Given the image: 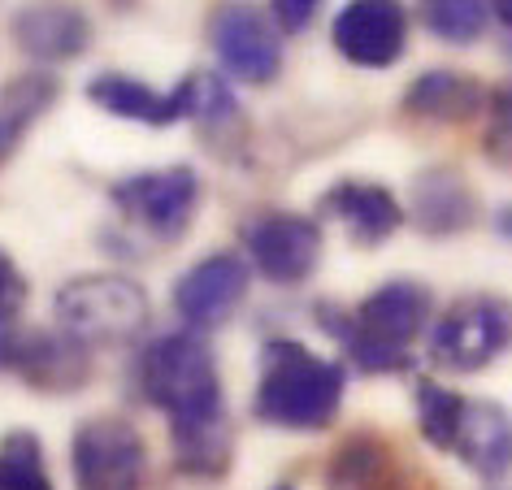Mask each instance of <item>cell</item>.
<instances>
[{
  "instance_id": "25",
  "label": "cell",
  "mask_w": 512,
  "mask_h": 490,
  "mask_svg": "<svg viewBox=\"0 0 512 490\" xmlns=\"http://www.w3.org/2000/svg\"><path fill=\"white\" fill-rule=\"evenodd\" d=\"M482 152L495 165L512 170V83H504L499 92L486 96V135H482Z\"/></svg>"
},
{
  "instance_id": "27",
  "label": "cell",
  "mask_w": 512,
  "mask_h": 490,
  "mask_svg": "<svg viewBox=\"0 0 512 490\" xmlns=\"http://www.w3.org/2000/svg\"><path fill=\"white\" fill-rule=\"evenodd\" d=\"M270 9H274V22H278V27L291 31V35H300V31L317 18L322 0H270Z\"/></svg>"
},
{
  "instance_id": "17",
  "label": "cell",
  "mask_w": 512,
  "mask_h": 490,
  "mask_svg": "<svg viewBox=\"0 0 512 490\" xmlns=\"http://www.w3.org/2000/svg\"><path fill=\"white\" fill-rule=\"evenodd\" d=\"M478 217V200H473L469 183L452 170H430L413 183V222L430 235H456V230L473 226Z\"/></svg>"
},
{
  "instance_id": "19",
  "label": "cell",
  "mask_w": 512,
  "mask_h": 490,
  "mask_svg": "<svg viewBox=\"0 0 512 490\" xmlns=\"http://www.w3.org/2000/svg\"><path fill=\"white\" fill-rule=\"evenodd\" d=\"M57 100V79L53 74H18L0 87V165L18 152L27 131L40 122V113Z\"/></svg>"
},
{
  "instance_id": "2",
  "label": "cell",
  "mask_w": 512,
  "mask_h": 490,
  "mask_svg": "<svg viewBox=\"0 0 512 490\" xmlns=\"http://www.w3.org/2000/svg\"><path fill=\"white\" fill-rule=\"evenodd\" d=\"M343 404V369L309 352L304 343L278 339L265 347V369L256 386V417L278 430H326Z\"/></svg>"
},
{
  "instance_id": "15",
  "label": "cell",
  "mask_w": 512,
  "mask_h": 490,
  "mask_svg": "<svg viewBox=\"0 0 512 490\" xmlns=\"http://www.w3.org/2000/svg\"><path fill=\"white\" fill-rule=\"evenodd\" d=\"M486 87L473 74H456V70H426L421 79L408 83L404 92V109L413 118H430V122H469L486 113Z\"/></svg>"
},
{
  "instance_id": "8",
  "label": "cell",
  "mask_w": 512,
  "mask_h": 490,
  "mask_svg": "<svg viewBox=\"0 0 512 490\" xmlns=\"http://www.w3.org/2000/svg\"><path fill=\"white\" fill-rule=\"evenodd\" d=\"M209 40L217 61L243 83H270L283 70V44H278L274 27L265 22L248 0H226L209 18Z\"/></svg>"
},
{
  "instance_id": "16",
  "label": "cell",
  "mask_w": 512,
  "mask_h": 490,
  "mask_svg": "<svg viewBox=\"0 0 512 490\" xmlns=\"http://www.w3.org/2000/svg\"><path fill=\"white\" fill-rule=\"evenodd\" d=\"M92 105H100L113 118L126 122H148V126H170L178 118H187L183 109V92H152L148 83L126 79V74H100L87 83Z\"/></svg>"
},
{
  "instance_id": "18",
  "label": "cell",
  "mask_w": 512,
  "mask_h": 490,
  "mask_svg": "<svg viewBox=\"0 0 512 490\" xmlns=\"http://www.w3.org/2000/svg\"><path fill=\"white\" fill-rule=\"evenodd\" d=\"M0 360H5V365H18L31 382H40V386H61V382L83 378V369H74V360H79V343L74 339L5 334V339H0Z\"/></svg>"
},
{
  "instance_id": "3",
  "label": "cell",
  "mask_w": 512,
  "mask_h": 490,
  "mask_svg": "<svg viewBox=\"0 0 512 490\" xmlns=\"http://www.w3.org/2000/svg\"><path fill=\"white\" fill-rule=\"evenodd\" d=\"M430 317V291L421 282H387L365 295L361 308L339 330L343 352L365 373H395L408 365V343Z\"/></svg>"
},
{
  "instance_id": "23",
  "label": "cell",
  "mask_w": 512,
  "mask_h": 490,
  "mask_svg": "<svg viewBox=\"0 0 512 490\" xmlns=\"http://www.w3.org/2000/svg\"><path fill=\"white\" fill-rule=\"evenodd\" d=\"M0 490H53L40 443L31 434H9L0 443Z\"/></svg>"
},
{
  "instance_id": "10",
  "label": "cell",
  "mask_w": 512,
  "mask_h": 490,
  "mask_svg": "<svg viewBox=\"0 0 512 490\" xmlns=\"http://www.w3.org/2000/svg\"><path fill=\"white\" fill-rule=\"evenodd\" d=\"M243 243H248L252 265L270 282H283V287L304 282L317 269V261H322V226L300 213L261 217V222L243 230Z\"/></svg>"
},
{
  "instance_id": "28",
  "label": "cell",
  "mask_w": 512,
  "mask_h": 490,
  "mask_svg": "<svg viewBox=\"0 0 512 490\" xmlns=\"http://www.w3.org/2000/svg\"><path fill=\"white\" fill-rule=\"evenodd\" d=\"M491 14L512 31V0H491Z\"/></svg>"
},
{
  "instance_id": "12",
  "label": "cell",
  "mask_w": 512,
  "mask_h": 490,
  "mask_svg": "<svg viewBox=\"0 0 512 490\" xmlns=\"http://www.w3.org/2000/svg\"><path fill=\"white\" fill-rule=\"evenodd\" d=\"M452 451L486 482H499L512 469V417L491 399H465Z\"/></svg>"
},
{
  "instance_id": "6",
  "label": "cell",
  "mask_w": 512,
  "mask_h": 490,
  "mask_svg": "<svg viewBox=\"0 0 512 490\" xmlns=\"http://www.w3.org/2000/svg\"><path fill=\"white\" fill-rule=\"evenodd\" d=\"M79 490H139L144 486V438L118 417L83 421L70 447Z\"/></svg>"
},
{
  "instance_id": "26",
  "label": "cell",
  "mask_w": 512,
  "mask_h": 490,
  "mask_svg": "<svg viewBox=\"0 0 512 490\" xmlns=\"http://www.w3.org/2000/svg\"><path fill=\"white\" fill-rule=\"evenodd\" d=\"M22 304H27V278H22V269L0 252V321H9Z\"/></svg>"
},
{
  "instance_id": "1",
  "label": "cell",
  "mask_w": 512,
  "mask_h": 490,
  "mask_svg": "<svg viewBox=\"0 0 512 490\" xmlns=\"http://www.w3.org/2000/svg\"><path fill=\"white\" fill-rule=\"evenodd\" d=\"M148 404L170 417V438L187 473H222L230 456L222 378L196 334H165L139 360Z\"/></svg>"
},
{
  "instance_id": "13",
  "label": "cell",
  "mask_w": 512,
  "mask_h": 490,
  "mask_svg": "<svg viewBox=\"0 0 512 490\" xmlns=\"http://www.w3.org/2000/svg\"><path fill=\"white\" fill-rule=\"evenodd\" d=\"M14 40L31 57L70 61L92 44V22L70 5H27L14 18Z\"/></svg>"
},
{
  "instance_id": "24",
  "label": "cell",
  "mask_w": 512,
  "mask_h": 490,
  "mask_svg": "<svg viewBox=\"0 0 512 490\" xmlns=\"http://www.w3.org/2000/svg\"><path fill=\"white\" fill-rule=\"evenodd\" d=\"M183 92V109L187 118H200V122H230L235 118V96H230V87L222 79H213V74H191V79L178 87Z\"/></svg>"
},
{
  "instance_id": "14",
  "label": "cell",
  "mask_w": 512,
  "mask_h": 490,
  "mask_svg": "<svg viewBox=\"0 0 512 490\" xmlns=\"http://www.w3.org/2000/svg\"><path fill=\"white\" fill-rule=\"evenodd\" d=\"M326 209L348 226V235L361 243V248H374V243L391 239L395 230L404 226L400 200H395L387 187H378V183H339V187H330L326 191Z\"/></svg>"
},
{
  "instance_id": "29",
  "label": "cell",
  "mask_w": 512,
  "mask_h": 490,
  "mask_svg": "<svg viewBox=\"0 0 512 490\" xmlns=\"http://www.w3.org/2000/svg\"><path fill=\"white\" fill-rule=\"evenodd\" d=\"M274 490H291V486H274Z\"/></svg>"
},
{
  "instance_id": "21",
  "label": "cell",
  "mask_w": 512,
  "mask_h": 490,
  "mask_svg": "<svg viewBox=\"0 0 512 490\" xmlns=\"http://www.w3.org/2000/svg\"><path fill=\"white\" fill-rule=\"evenodd\" d=\"M413 404H417V425H421V434H426V443L439 447V451H452L465 399L456 391H447V386L434 382V378H417Z\"/></svg>"
},
{
  "instance_id": "4",
  "label": "cell",
  "mask_w": 512,
  "mask_h": 490,
  "mask_svg": "<svg viewBox=\"0 0 512 490\" xmlns=\"http://www.w3.org/2000/svg\"><path fill=\"white\" fill-rule=\"evenodd\" d=\"M57 321H61V334L79 347L126 343L144 330L148 295L131 278H118V274L74 278L57 295Z\"/></svg>"
},
{
  "instance_id": "5",
  "label": "cell",
  "mask_w": 512,
  "mask_h": 490,
  "mask_svg": "<svg viewBox=\"0 0 512 490\" xmlns=\"http://www.w3.org/2000/svg\"><path fill=\"white\" fill-rule=\"evenodd\" d=\"M512 343V308L504 300H460L447 308V317L430 334V352L443 369L478 373Z\"/></svg>"
},
{
  "instance_id": "22",
  "label": "cell",
  "mask_w": 512,
  "mask_h": 490,
  "mask_svg": "<svg viewBox=\"0 0 512 490\" xmlns=\"http://www.w3.org/2000/svg\"><path fill=\"white\" fill-rule=\"evenodd\" d=\"M491 0H421V22L447 44H469L486 31Z\"/></svg>"
},
{
  "instance_id": "20",
  "label": "cell",
  "mask_w": 512,
  "mask_h": 490,
  "mask_svg": "<svg viewBox=\"0 0 512 490\" xmlns=\"http://www.w3.org/2000/svg\"><path fill=\"white\" fill-rule=\"evenodd\" d=\"M330 486L335 490H395L387 447L374 443V438L343 443L335 456V469H330Z\"/></svg>"
},
{
  "instance_id": "7",
  "label": "cell",
  "mask_w": 512,
  "mask_h": 490,
  "mask_svg": "<svg viewBox=\"0 0 512 490\" xmlns=\"http://www.w3.org/2000/svg\"><path fill=\"white\" fill-rule=\"evenodd\" d=\"M113 200L122 204L126 217H135L148 235H157L161 243H174L187 235L191 217L200 204V174L191 165H170V170H152L113 191Z\"/></svg>"
},
{
  "instance_id": "9",
  "label": "cell",
  "mask_w": 512,
  "mask_h": 490,
  "mask_svg": "<svg viewBox=\"0 0 512 490\" xmlns=\"http://www.w3.org/2000/svg\"><path fill=\"white\" fill-rule=\"evenodd\" d=\"M339 57L365 70H387L404 57L408 44V9L404 0H348L330 27Z\"/></svg>"
},
{
  "instance_id": "11",
  "label": "cell",
  "mask_w": 512,
  "mask_h": 490,
  "mask_svg": "<svg viewBox=\"0 0 512 490\" xmlns=\"http://www.w3.org/2000/svg\"><path fill=\"white\" fill-rule=\"evenodd\" d=\"M243 295H248V261L235 252H213L178 278L174 308L183 313V321L204 330V326H222L243 304Z\"/></svg>"
}]
</instances>
